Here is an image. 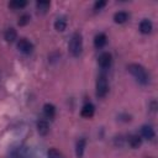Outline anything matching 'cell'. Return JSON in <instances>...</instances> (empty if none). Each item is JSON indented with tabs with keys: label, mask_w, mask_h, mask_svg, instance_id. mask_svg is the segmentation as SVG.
I'll return each instance as SVG.
<instances>
[{
	"label": "cell",
	"mask_w": 158,
	"mask_h": 158,
	"mask_svg": "<svg viewBox=\"0 0 158 158\" xmlns=\"http://www.w3.org/2000/svg\"><path fill=\"white\" fill-rule=\"evenodd\" d=\"M28 22H30V15L23 14V15L20 16V19H19V25H20V26H25V25H27Z\"/></svg>",
	"instance_id": "obj_20"
},
{
	"label": "cell",
	"mask_w": 158,
	"mask_h": 158,
	"mask_svg": "<svg viewBox=\"0 0 158 158\" xmlns=\"http://www.w3.org/2000/svg\"><path fill=\"white\" fill-rule=\"evenodd\" d=\"M27 5V1L26 0H14V1H10L9 2V6L11 9H15V10H19V9H22Z\"/></svg>",
	"instance_id": "obj_18"
},
{
	"label": "cell",
	"mask_w": 158,
	"mask_h": 158,
	"mask_svg": "<svg viewBox=\"0 0 158 158\" xmlns=\"http://www.w3.org/2000/svg\"><path fill=\"white\" fill-rule=\"evenodd\" d=\"M98 63H99V65H100L102 69H107V68L111 65V63H112V56H111V53H109V52H102V53L99 56Z\"/></svg>",
	"instance_id": "obj_4"
},
{
	"label": "cell",
	"mask_w": 158,
	"mask_h": 158,
	"mask_svg": "<svg viewBox=\"0 0 158 158\" xmlns=\"http://www.w3.org/2000/svg\"><path fill=\"white\" fill-rule=\"evenodd\" d=\"M47 156H48V158H63L62 153H60L59 151H57L56 148H51V149L48 151Z\"/></svg>",
	"instance_id": "obj_19"
},
{
	"label": "cell",
	"mask_w": 158,
	"mask_h": 158,
	"mask_svg": "<svg viewBox=\"0 0 158 158\" xmlns=\"http://www.w3.org/2000/svg\"><path fill=\"white\" fill-rule=\"evenodd\" d=\"M65 27H67V20H65V17H58L57 20H56V22H54V28L57 30V31H59V32H63L64 30H65Z\"/></svg>",
	"instance_id": "obj_15"
},
{
	"label": "cell",
	"mask_w": 158,
	"mask_h": 158,
	"mask_svg": "<svg viewBox=\"0 0 158 158\" xmlns=\"http://www.w3.org/2000/svg\"><path fill=\"white\" fill-rule=\"evenodd\" d=\"M128 20V14L126 11H118L114 15V21L116 23H123Z\"/></svg>",
	"instance_id": "obj_13"
},
{
	"label": "cell",
	"mask_w": 158,
	"mask_h": 158,
	"mask_svg": "<svg viewBox=\"0 0 158 158\" xmlns=\"http://www.w3.org/2000/svg\"><path fill=\"white\" fill-rule=\"evenodd\" d=\"M37 130H38L40 135H42V136L47 135L48 131H49V125H48V122H47L46 120H43V118L38 120V121H37Z\"/></svg>",
	"instance_id": "obj_10"
},
{
	"label": "cell",
	"mask_w": 158,
	"mask_h": 158,
	"mask_svg": "<svg viewBox=\"0 0 158 158\" xmlns=\"http://www.w3.org/2000/svg\"><path fill=\"white\" fill-rule=\"evenodd\" d=\"M141 135H142V137H143V138L149 139V141H151V139H153V138H154V136H156L153 127H152V126H149V125H143V126L141 127Z\"/></svg>",
	"instance_id": "obj_6"
},
{
	"label": "cell",
	"mask_w": 158,
	"mask_h": 158,
	"mask_svg": "<svg viewBox=\"0 0 158 158\" xmlns=\"http://www.w3.org/2000/svg\"><path fill=\"white\" fill-rule=\"evenodd\" d=\"M152 28H153V25H152V22L148 19H144V20L141 21V23H139V31L142 33L148 35V33H151Z\"/></svg>",
	"instance_id": "obj_9"
},
{
	"label": "cell",
	"mask_w": 158,
	"mask_h": 158,
	"mask_svg": "<svg viewBox=\"0 0 158 158\" xmlns=\"http://www.w3.org/2000/svg\"><path fill=\"white\" fill-rule=\"evenodd\" d=\"M68 48H69V53L73 57L80 56L81 49H83V37H81L80 32H74L73 33V36H72V38L69 41Z\"/></svg>",
	"instance_id": "obj_2"
},
{
	"label": "cell",
	"mask_w": 158,
	"mask_h": 158,
	"mask_svg": "<svg viewBox=\"0 0 158 158\" xmlns=\"http://www.w3.org/2000/svg\"><path fill=\"white\" fill-rule=\"evenodd\" d=\"M85 144H86L85 138H80V139L77 142V146H75V154H77L78 158H81V157H83L84 149H85Z\"/></svg>",
	"instance_id": "obj_11"
},
{
	"label": "cell",
	"mask_w": 158,
	"mask_h": 158,
	"mask_svg": "<svg viewBox=\"0 0 158 158\" xmlns=\"http://www.w3.org/2000/svg\"><path fill=\"white\" fill-rule=\"evenodd\" d=\"M105 5H106V1H105V0H99V1H96V2L94 4V10H95V11H99V10H101Z\"/></svg>",
	"instance_id": "obj_21"
},
{
	"label": "cell",
	"mask_w": 158,
	"mask_h": 158,
	"mask_svg": "<svg viewBox=\"0 0 158 158\" xmlns=\"http://www.w3.org/2000/svg\"><path fill=\"white\" fill-rule=\"evenodd\" d=\"M36 6H37V10H38V12H42V14H44L48 9H49V6H51V2L48 1V0H40V1H37L36 2Z\"/></svg>",
	"instance_id": "obj_17"
},
{
	"label": "cell",
	"mask_w": 158,
	"mask_h": 158,
	"mask_svg": "<svg viewBox=\"0 0 158 158\" xmlns=\"http://www.w3.org/2000/svg\"><path fill=\"white\" fill-rule=\"evenodd\" d=\"M127 69H128V72L135 77V79H136L138 83H141V84H143V85L148 84V81H149V75H148L147 70H146L141 64L132 63V64H130V65L127 67Z\"/></svg>",
	"instance_id": "obj_1"
},
{
	"label": "cell",
	"mask_w": 158,
	"mask_h": 158,
	"mask_svg": "<svg viewBox=\"0 0 158 158\" xmlns=\"http://www.w3.org/2000/svg\"><path fill=\"white\" fill-rule=\"evenodd\" d=\"M95 112V107L91 102H86L83 107H81V111H80V115L85 118H90Z\"/></svg>",
	"instance_id": "obj_7"
},
{
	"label": "cell",
	"mask_w": 158,
	"mask_h": 158,
	"mask_svg": "<svg viewBox=\"0 0 158 158\" xmlns=\"http://www.w3.org/2000/svg\"><path fill=\"white\" fill-rule=\"evenodd\" d=\"M141 143H142L141 136H138V135H131V136L128 137V144H130L132 148H138V147L141 146Z\"/></svg>",
	"instance_id": "obj_14"
},
{
	"label": "cell",
	"mask_w": 158,
	"mask_h": 158,
	"mask_svg": "<svg viewBox=\"0 0 158 158\" xmlns=\"http://www.w3.org/2000/svg\"><path fill=\"white\" fill-rule=\"evenodd\" d=\"M4 37H5V40L7 41V42H14L16 38H17V32H16V30L15 28H7L6 31H5V33H4Z\"/></svg>",
	"instance_id": "obj_16"
},
{
	"label": "cell",
	"mask_w": 158,
	"mask_h": 158,
	"mask_svg": "<svg viewBox=\"0 0 158 158\" xmlns=\"http://www.w3.org/2000/svg\"><path fill=\"white\" fill-rule=\"evenodd\" d=\"M17 48L20 49V52H22L25 54H30L33 51V44L27 38H21L17 42Z\"/></svg>",
	"instance_id": "obj_5"
},
{
	"label": "cell",
	"mask_w": 158,
	"mask_h": 158,
	"mask_svg": "<svg viewBox=\"0 0 158 158\" xmlns=\"http://www.w3.org/2000/svg\"><path fill=\"white\" fill-rule=\"evenodd\" d=\"M109 91V84L105 74H100L96 79V96L98 98H105Z\"/></svg>",
	"instance_id": "obj_3"
},
{
	"label": "cell",
	"mask_w": 158,
	"mask_h": 158,
	"mask_svg": "<svg viewBox=\"0 0 158 158\" xmlns=\"http://www.w3.org/2000/svg\"><path fill=\"white\" fill-rule=\"evenodd\" d=\"M107 42V37L105 33H98L95 37H94V46L96 48H102Z\"/></svg>",
	"instance_id": "obj_8"
},
{
	"label": "cell",
	"mask_w": 158,
	"mask_h": 158,
	"mask_svg": "<svg viewBox=\"0 0 158 158\" xmlns=\"http://www.w3.org/2000/svg\"><path fill=\"white\" fill-rule=\"evenodd\" d=\"M43 114L47 118H53L56 115V107L52 104H44L43 106Z\"/></svg>",
	"instance_id": "obj_12"
}]
</instances>
